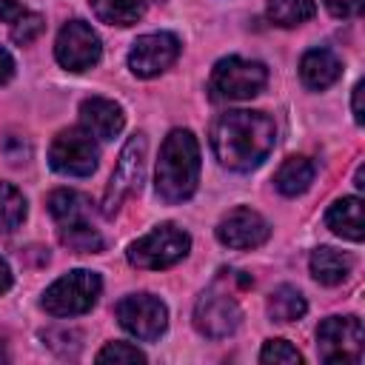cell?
<instances>
[{"label": "cell", "instance_id": "7a4b0ae2", "mask_svg": "<svg viewBox=\"0 0 365 365\" xmlns=\"http://www.w3.org/2000/svg\"><path fill=\"white\" fill-rule=\"evenodd\" d=\"M200 182V145L188 128H174L160 148L154 188L165 202H182Z\"/></svg>", "mask_w": 365, "mask_h": 365}, {"label": "cell", "instance_id": "52a82bcc", "mask_svg": "<svg viewBox=\"0 0 365 365\" xmlns=\"http://www.w3.org/2000/svg\"><path fill=\"white\" fill-rule=\"evenodd\" d=\"M100 148L86 128H66L51 140L48 165L66 177H88L97 168Z\"/></svg>", "mask_w": 365, "mask_h": 365}, {"label": "cell", "instance_id": "d6a6232c", "mask_svg": "<svg viewBox=\"0 0 365 365\" xmlns=\"http://www.w3.org/2000/svg\"><path fill=\"white\" fill-rule=\"evenodd\" d=\"M151 3H163V0H151Z\"/></svg>", "mask_w": 365, "mask_h": 365}, {"label": "cell", "instance_id": "ffe728a7", "mask_svg": "<svg viewBox=\"0 0 365 365\" xmlns=\"http://www.w3.org/2000/svg\"><path fill=\"white\" fill-rule=\"evenodd\" d=\"M91 9L108 26H134L145 11V0H91Z\"/></svg>", "mask_w": 365, "mask_h": 365}, {"label": "cell", "instance_id": "e0dca14e", "mask_svg": "<svg viewBox=\"0 0 365 365\" xmlns=\"http://www.w3.org/2000/svg\"><path fill=\"white\" fill-rule=\"evenodd\" d=\"M48 214H51L60 225L88 222V217H91V200L83 197V194H77V191L60 188V191H51V194H48Z\"/></svg>", "mask_w": 365, "mask_h": 365}, {"label": "cell", "instance_id": "30bf717a", "mask_svg": "<svg viewBox=\"0 0 365 365\" xmlns=\"http://www.w3.org/2000/svg\"><path fill=\"white\" fill-rule=\"evenodd\" d=\"M117 319L120 325L137 336V339H157L168 325L165 305L151 294H128L117 302Z\"/></svg>", "mask_w": 365, "mask_h": 365}, {"label": "cell", "instance_id": "7402d4cb", "mask_svg": "<svg viewBox=\"0 0 365 365\" xmlns=\"http://www.w3.org/2000/svg\"><path fill=\"white\" fill-rule=\"evenodd\" d=\"M60 242L71 251L80 254H97L103 251V237L97 228H91V222H71V225H60Z\"/></svg>", "mask_w": 365, "mask_h": 365}, {"label": "cell", "instance_id": "4316f807", "mask_svg": "<svg viewBox=\"0 0 365 365\" xmlns=\"http://www.w3.org/2000/svg\"><path fill=\"white\" fill-rule=\"evenodd\" d=\"M97 362H145V354L128 342H108L97 354Z\"/></svg>", "mask_w": 365, "mask_h": 365}, {"label": "cell", "instance_id": "8fae6325", "mask_svg": "<svg viewBox=\"0 0 365 365\" xmlns=\"http://www.w3.org/2000/svg\"><path fill=\"white\" fill-rule=\"evenodd\" d=\"M180 54V40L168 31H154L137 37V43L128 51V68L137 77H157L165 71Z\"/></svg>", "mask_w": 365, "mask_h": 365}, {"label": "cell", "instance_id": "4fadbf2b", "mask_svg": "<svg viewBox=\"0 0 365 365\" xmlns=\"http://www.w3.org/2000/svg\"><path fill=\"white\" fill-rule=\"evenodd\" d=\"M271 225L254 208H234L217 225V240L228 248H257L268 240Z\"/></svg>", "mask_w": 365, "mask_h": 365}, {"label": "cell", "instance_id": "f546056e", "mask_svg": "<svg viewBox=\"0 0 365 365\" xmlns=\"http://www.w3.org/2000/svg\"><path fill=\"white\" fill-rule=\"evenodd\" d=\"M11 74H14V60L6 48H0V83H6Z\"/></svg>", "mask_w": 365, "mask_h": 365}, {"label": "cell", "instance_id": "5b68a950", "mask_svg": "<svg viewBox=\"0 0 365 365\" xmlns=\"http://www.w3.org/2000/svg\"><path fill=\"white\" fill-rule=\"evenodd\" d=\"M103 291V279L100 274L94 271H71L60 279H54L46 294H43V308L51 314V317H77V314H86L91 311V305L97 302Z\"/></svg>", "mask_w": 365, "mask_h": 365}, {"label": "cell", "instance_id": "5bb4252c", "mask_svg": "<svg viewBox=\"0 0 365 365\" xmlns=\"http://www.w3.org/2000/svg\"><path fill=\"white\" fill-rule=\"evenodd\" d=\"M80 120H83V128L91 137H100V140H114L123 131V123H125L123 108L114 100H106V97H88V100H83Z\"/></svg>", "mask_w": 365, "mask_h": 365}, {"label": "cell", "instance_id": "d6986e66", "mask_svg": "<svg viewBox=\"0 0 365 365\" xmlns=\"http://www.w3.org/2000/svg\"><path fill=\"white\" fill-rule=\"evenodd\" d=\"M274 182L277 188L285 194V197H297L302 194L311 182H314V163L308 157H288L277 174H274Z\"/></svg>", "mask_w": 365, "mask_h": 365}, {"label": "cell", "instance_id": "f1b7e54d", "mask_svg": "<svg viewBox=\"0 0 365 365\" xmlns=\"http://www.w3.org/2000/svg\"><path fill=\"white\" fill-rule=\"evenodd\" d=\"M26 11V6L23 3H17V0H0V20L3 23H11L17 14H23Z\"/></svg>", "mask_w": 365, "mask_h": 365}, {"label": "cell", "instance_id": "83f0119b", "mask_svg": "<svg viewBox=\"0 0 365 365\" xmlns=\"http://www.w3.org/2000/svg\"><path fill=\"white\" fill-rule=\"evenodd\" d=\"M325 9L334 14V17H354L362 11V3L365 0H322Z\"/></svg>", "mask_w": 365, "mask_h": 365}, {"label": "cell", "instance_id": "8992f818", "mask_svg": "<svg viewBox=\"0 0 365 365\" xmlns=\"http://www.w3.org/2000/svg\"><path fill=\"white\" fill-rule=\"evenodd\" d=\"M145 134H131L120 151V160L111 171V180L106 185V194H103V214L106 217H114L120 211V205L140 188L143 182V168H145Z\"/></svg>", "mask_w": 365, "mask_h": 365}, {"label": "cell", "instance_id": "ac0fdd59", "mask_svg": "<svg viewBox=\"0 0 365 365\" xmlns=\"http://www.w3.org/2000/svg\"><path fill=\"white\" fill-rule=\"evenodd\" d=\"M308 265H311L314 279L322 282V285H336V282H342L351 274V257L342 254V251H336V248H328V245L317 248L311 254V262Z\"/></svg>", "mask_w": 365, "mask_h": 365}, {"label": "cell", "instance_id": "44dd1931", "mask_svg": "<svg viewBox=\"0 0 365 365\" xmlns=\"http://www.w3.org/2000/svg\"><path fill=\"white\" fill-rule=\"evenodd\" d=\"M305 297L294 285H279L268 297V317L274 322H294L305 314Z\"/></svg>", "mask_w": 365, "mask_h": 365}, {"label": "cell", "instance_id": "ba28073f", "mask_svg": "<svg viewBox=\"0 0 365 365\" xmlns=\"http://www.w3.org/2000/svg\"><path fill=\"white\" fill-rule=\"evenodd\" d=\"M365 331L356 317H328L317 328V351L322 362H359Z\"/></svg>", "mask_w": 365, "mask_h": 365}, {"label": "cell", "instance_id": "1f68e13d", "mask_svg": "<svg viewBox=\"0 0 365 365\" xmlns=\"http://www.w3.org/2000/svg\"><path fill=\"white\" fill-rule=\"evenodd\" d=\"M11 288V271H9V262L0 257V294H6Z\"/></svg>", "mask_w": 365, "mask_h": 365}, {"label": "cell", "instance_id": "7c38bea8", "mask_svg": "<svg viewBox=\"0 0 365 365\" xmlns=\"http://www.w3.org/2000/svg\"><path fill=\"white\" fill-rule=\"evenodd\" d=\"M237 325H240V305L234 302V297L208 291V294H202L197 299V305H194V328L202 336L222 339V336L234 334Z\"/></svg>", "mask_w": 365, "mask_h": 365}, {"label": "cell", "instance_id": "603a6c76", "mask_svg": "<svg viewBox=\"0 0 365 365\" xmlns=\"http://www.w3.org/2000/svg\"><path fill=\"white\" fill-rule=\"evenodd\" d=\"M314 11H317L314 0H268V17L285 29L311 20Z\"/></svg>", "mask_w": 365, "mask_h": 365}, {"label": "cell", "instance_id": "3957f363", "mask_svg": "<svg viewBox=\"0 0 365 365\" xmlns=\"http://www.w3.org/2000/svg\"><path fill=\"white\" fill-rule=\"evenodd\" d=\"M265 83H268V68L262 63L245 60V57H222L211 68L208 91L220 103L251 100L265 88Z\"/></svg>", "mask_w": 365, "mask_h": 365}, {"label": "cell", "instance_id": "9c48e42d", "mask_svg": "<svg viewBox=\"0 0 365 365\" xmlns=\"http://www.w3.org/2000/svg\"><path fill=\"white\" fill-rule=\"evenodd\" d=\"M103 54V46H100V37L97 31L83 23V20H68L60 34H57V43H54V57L63 68L68 71H86L91 66H97Z\"/></svg>", "mask_w": 365, "mask_h": 365}, {"label": "cell", "instance_id": "9a60e30c", "mask_svg": "<svg viewBox=\"0 0 365 365\" xmlns=\"http://www.w3.org/2000/svg\"><path fill=\"white\" fill-rule=\"evenodd\" d=\"M339 74H342V63L331 48H311L299 60V77L314 91L334 86L339 80Z\"/></svg>", "mask_w": 365, "mask_h": 365}, {"label": "cell", "instance_id": "6da1fadb", "mask_svg": "<svg viewBox=\"0 0 365 365\" xmlns=\"http://www.w3.org/2000/svg\"><path fill=\"white\" fill-rule=\"evenodd\" d=\"M277 128L274 120L262 111H225L211 125V148L220 165L231 171L257 168L274 148Z\"/></svg>", "mask_w": 365, "mask_h": 365}, {"label": "cell", "instance_id": "cb8c5ba5", "mask_svg": "<svg viewBox=\"0 0 365 365\" xmlns=\"http://www.w3.org/2000/svg\"><path fill=\"white\" fill-rule=\"evenodd\" d=\"M23 220H26V197L11 182H0V234L14 231Z\"/></svg>", "mask_w": 365, "mask_h": 365}, {"label": "cell", "instance_id": "277c9868", "mask_svg": "<svg viewBox=\"0 0 365 365\" xmlns=\"http://www.w3.org/2000/svg\"><path fill=\"white\" fill-rule=\"evenodd\" d=\"M188 248H191V237L182 228L163 222L145 237H140L137 242H131L128 262L143 271H163V268L177 265L188 254Z\"/></svg>", "mask_w": 365, "mask_h": 365}, {"label": "cell", "instance_id": "4dcf8cb0", "mask_svg": "<svg viewBox=\"0 0 365 365\" xmlns=\"http://www.w3.org/2000/svg\"><path fill=\"white\" fill-rule=\"evenodd\" d=\"M362 91H365V83H356L354 86V120L362 123L365 114H362Z\"/></svg>", "mask_w": 365, "mask_h": 365}, {"label": "cell", "instance_id": "d4e9b609", "mask_svg": "<svg viewBox=\"0 0 365 365\" xmlns=\"http://www.w3.org/2000/svg\"><path fill=\"white\" fill-rule=\"evenodd\" d=\"M11 40L14 43H20V46H26V43H31V40H37L40 37V31L46 29V23H43V17L37 14V11H23V14H17L11 23Z\"/></svg>", "mask_w": 365, "mask_h": 365}, {"label": "cell", "instance_id": "2e32d148", "mask_svg": "<svg viewBox=\"0 0 365 365\" xmlns=\"http://www.w3.org/2000/svg\"><path fill=\"white\" fill-rule=\"evenodd\" d=\"M325 222H328V228L336 237H345L351 242H359L365 237V228H362V200L359 197H342V200H336L328 208Z\"/></svg>", "mask_w": 365, "mask_h": 365}, {"label": "cell", "instance_id": "484cf974", "mask_svg": "<svg viewBox=\"0 0 365 365\" xmlns=\"http://www.w3.org/2000/svg\"><path fill=\"white\" fill-rule=\"evenodd\" d=\"M259 362H265V365H277V362H282V365H299L302 362V354L288 342V339H268L265 345H262V351H259Z\"/></svg>", "mask_w": 365, "mask_h": 365}]
</instances>
